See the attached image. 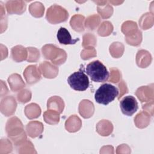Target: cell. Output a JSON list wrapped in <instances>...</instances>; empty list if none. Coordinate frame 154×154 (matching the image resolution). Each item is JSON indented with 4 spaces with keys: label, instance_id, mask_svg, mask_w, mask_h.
Here are the masks:
<instances>
[{
    "label": "cell",
    "instance_id": "cell-5",
    "mask_svg": "<svg viewBox=\"0 0 154 154\" xmlns=\"http://www.w3.org/2000/svg\"><path fill=\"white\" fill-rule=\"evenodd\" d=\"M67 82L76 91H85L89 86L88 78L81 69L70 75L67 78Z\"/></svg>",
    "mask_w": 154,
    "mask_h": 154
},
{
    "label": "cell",
    "instance_id": "cell-19",
    "mask_svg": "<svg viewBox=\"0 0 154 154\" xmlns=\"http://www.w3.org/2000/svg\"><path fill=\"white\" fill-rule=\"evenodd\" d=\"M105 129L111 134L112 131V125L111 122H109L108 120H103L102 121H100L97 126H96V129L97 132L103 136H107L109 135Z\"/></svg>",
    "mask_w": 154,
    "mask_h": 154
},
{
    "label": "cell",
    "instance_id": "cell-17",
    "mask_svg": "<svg viewBox=\"0 0 154 154\" xmlns=\"http://www.w3.org/2000/svg\"><path fill=\"white\" fill-rule=\"evenodd\" d=\"M8 82L10 85L11 90L13 91H17L25 86V83L21 76L16 73L13 74L9 76Z\"/></svg>",
    "mask_w": 154,
    "mask_h": 154
},
{
    "label": "cell",
    "instance_id": "cell-3",
    "mask_svg": "<svg viewBox=\"0 0 154 154\" xmlns=\"http://www.w3.org/2000/svg\"><path fill=\"white\" fill-rule=\"evenodd\" d=\"M118 95V88L110 84L106 83L100 86L96 91L94 99L97 103L106 105L113 101Z\"/></svg>",
    "mask_w": 154,
    "mask_h": 154
},
{
    "label": "cell",
    "instance_id": "cell-29",
    "mask_svg": "<svg viewBox=\"0 0 154 154\" xmlns=\"http://www.w3.org/2000/svg\"><path fill=\"white\" fill-rule=\"evenodd\" d=\"M111 26H112L111 23L109 22H104L102 23L100 26L98 30V34L99 35L106 36L110 34V33L112 31L113 28H108Z\"/></svg>",
    "mask_w": 154,
    "mask_h": 154
},
{
    "label": "cell",
    "instance_id": "cell-6",
    "mask_svg": "<svg viewBox=\"0 0 154 154\" xmlns=\"http://www.w3.org/2000/svg\"><path fill=\"white\" fill-rule=\"evenodd\" d=\"M68 16L67 11L61 6L57 5H54L49 8L46 13L47 20L53 24L66 21Z\"/></svg>",
    "mask_w": 154,
    "mask_h": 154
},
{
    "label": "cell",
    "instance_id": "cell-31",
    "mask_svg": "<svg viewBox=\"0 0 154 154\" xmlns=\"http://www.w3.org/2000/svg\"><path fill=\"white\" fill-rule=\"evenodd\" d=\"M82 52L87 53V54H82L81 53V56L82 58L84 60H87V59L90 58V57L96 56V52L95 49L91 47H87L84 50H83Z\"/></svg>",
    "mask_w": 154,
    "mask_h": 154
},
{
    "label": "cell",
    "instance_id": "cell-27",
    "mask_svg": "<svg viewBox=\"0 0 154 154\" xmlns=\"http://www.w3.org/2000/svg\"><path fill=\"white\" fill-rule=\"evenodd\" d=\"M102 5L103 7V8H100L97 7L98 13L100 14L102 18H108L112 15L113 11L112 7L110 6L109 4H107V2L106 4H102Z\"/></svg>",
    "mask_w": 154,
    "mask_h": 154
},
{
    "label": "cell",
    "instance_id": "cell-23",
    "mask_svg": "<svg viewBox=\"0 0 154 154\" xmlns=\"http://www.w3.org/2000/svg\"><path fill=\"white\" fill-rule=\"evenodd\" d=\"M40 70L45 77H46L48 71H50L55 77L57 76L58 72V69L57 67L51 64L47 61H44L40 64Z\"/></svg>",
    "mask_w": 154,
    "mask_h": 154
},
{
    "label": "cell",
    "instance_id": "cell-7",
    "mask_svg": "<svg viewBox=\"0 0 154 154\" xmlns=\"http://www.w3.org/2000/svg\"><path fill=\"white\" fill-rule=\"evenodd\" d=\"M121 110L126 116H132L138 109V102L135 98L132 96H127L124 97L120 102Z\"/></svg>",
    "mask_w": 154,
    "mask_h": 154
},
{
    "label": "cell",
    "instance_id": "cell-21",
    "mask_svg": "<svg viewBox=\"0 0 154 154\" xmlns=\"http://www.w3.org/2000/svg\"><path fill=\"white\" fill-rule=\"evenodd\" d=\"M122 31L124 34L126 35V37L132 35L138 31L137 23L132 21L126 22L122 25Z\"/></svg>",
    "mask_w": 154,
    "mask_h": 154
},
{
    "label": "cell",
    "instance_id": "cell-1",
    "mask_svg": "<svg viewBox=\"0 0 154 154\" xmlns=\"http://www.w3.org/2000/svg\"><path fill=\"white\" fill-rule=\"evenodd\" d=\"M6 131L8 136L16 146L22 144L26 138L25 133L23 131L22 124L17 117H13L8 120Z\"/></svg>",
    "mask_w": 154,
    "mask_h": 154
},
{
    "label": "cell",
    "instance_id": "cell-10",
    "mask_svg": "<svg viewBox=\"0 0 154 154\" xmlns=\"http://www.w3.org/2000/svg\"><path fill=\"white\" fill-rule=\"evenodd\" d=\"M7 11L9 14H22L25 11L26 5L23 1H8L6 3Z\"/></svg>",
    "mask_w": 154,
    "mask_h": 154
},
{
    "label": "cell",
    "instance_id": "cell-12",
    "mask_svg": "<svg viewBox=\"0 0 154 154\" xmlns=\"http://www.w3.org/2000/svg\"><path fill=\"white\" fill-rule=\"evenodd\" d=\"M149 87V86H143L139 88L135 94L137 96L138 98L143 102L144 97V102H147L151 100H153V87Z\"/></svg>",
    "mask_w": 154,
    "mask_h": 154
},
{
    "label": "cell",
    "instance_id": "cell-18",
    "mask_svg": "<svg viewBox=\"0 0 154 154\" xmlns=\"http://www.w3.org/2000/svg\"><path fill=\"white\" fill-rule=\"evenodd\" d=\"M13 59L17 61H22L26 58V51L22 46H16L11 49Z\"/></svg>",
    "mask_w": 154,
    "mask_h": 154
},
{
    "label": "cell",
    "instance_id": "cell-9",
    "mask_svg": "<svg viewBox=\"0 0 154 154\" xmlns=\"http://www.w3.org/2000/svg\"><path fill=\"white\" fill-rule=\"evenodd\" d=\"M57 37L60 43L63 45H74L79 40L78 38L72 39L69 31L63 27H61L58 31Z\"/></svg>",
    "mask_w": 154,
    "mask_h": 154
},
{
    "label": "cell",
    "instance_id": "cell-16",
    "mask_svg": "<svg viewBox=\"0 0 154 154\" xmlns=\"http://www.w3.org/2000/svg\"><path fill=\"white\" fill-rule=\"evenodd\" d=\"M81 126V121L80 119L75 115L71 116L66 122L65 127L67 131L70 132L78 131Z\"/></svg>",
    "mask_w": 154,
    "mask_h": 154
},
{
    "label": "cell",
    "instance_id": "cell-22",
    "mask_svg": "<svg viewBox=\"0 0 154 154\" xmlns=\"http://www.w3.org/2000/svg\"><path fill=\"white\" fill-rule=\"evenodd\" d=\"M43 117L45 122L51 125L57 124L59 122L60 120L59 112L53 110H49L45 112Z\"/></svg>",
    "mask_w": 154,
    "mask_h": 154
},
{
    "label": "cell",
    "instance_id": "cell-4",
    "mask_svg": "<svg viewBox=\"0 0 154 154\" xmlns=\"http://www.w3.org/2000/svg\"><path fill=\"white\" fill-rule=\"evenodd\" d=\"M43 55L46 59L50 60L54 64L60 65L66 61V52L54 45H46L42 48Z\"/></svg>",
    "mask_w": 154,
    "mask_h": 154
},
{
    "label": "cell",
    "instance_id": "cell-13",
    "mask_svg": "<svg viewBox=\"0 0 154 154\" xmlns=\"http://www.w3.org/2000/svg\"><path fill=\"white\" fill-rule=\"evenodd\" d=\"M64 104L63 99L58 96L51 97L47 103V108L49 110L55 111L59 113H61L63 111Z\"/></svg>",
    "mask_w": 154,
    "mask_h": 154
},
{
    "label": "cell",
    "instance_id": "cell-26",
    "mask_svg": "<svg viewBox=\"0 0 154 154\" xmlns=\"http://www.w3.org/2000/svg\"><path fill=\"white\" fill-rule=\"evenodd\" d=\"M84 20V17L83 16L79 15V14L75 15L72 17L70 20V25L73 28V29H75L77 25V23H78L79 32L83 31L84 30V26H83Z\"/></svg>",
    "mask_w": 154,
    "mask_h": 154
},
{
    "label": "cell",
    "instance_id": "cell-34",
    "mask_svg": "<svg viewBox=\"0 0 154 154\" xmlns=\"http://www.w3.org/2000/svg\"><path fill=\"white\" fill-rule=\"evenodd\" d=\"M83 38H84V42H83V44L87 43L88 41L89 42H88V46H90V45H93V46H95V45H96V37H95V36H94V35L92 36V37H91V39H90V40H88V37H87V36L86 34H85V35H84V37H83Z\"/></svg>",
    "mask_w": 154,
    "mask_h": 154
},
{
    "label": "cell",
    "instance_id": "cell-24",
    "mask_svg": "<svg viewBox=\"0 0 154 154\" xmlns=\"http://www.w3.org/2000/svg\"><path fill=\"white\" fill-rule=\"evenodd\" d=\"M44 9L43 4L38 2H34L29 6V11L35 17H42L44 13Z\"/></svg>",
    "mask_w": 154,
    "mask_h": 154
},
{
    "label": "cell",
    "instance_id": "cell-2",
    "mask_svg": "<svg viewBox=\"0 0 154 154\" xmlns=\"http://www.w3.org/2000/svg\"><path fill=\"white\" fill-rule=\"evenodd\" d=\"M86 73L91 81L96 82H103L109 78V72L106 67L99 60L93 61L87 65Z\"/></svg>",
    "mask_w": 154,
    "mask_h": 154
},
{
    "label": "cell",
    "instance_id": "cell-30",
    "mask_svg": "<svg viewBox=\"0 0 154 154\" xmlns=\"http://www.w3.org/2000/svg\"><path fill=\"white\" fill-rule=\"evenodd\" d=\"M134 34L131 36H128L126 38V42L129 45H134V46H137L140 45V43L141 42V38H142V35H141V32L140 31H138L136 33L135 37L137 38L135 39Z\"/></svg>",
    "mask_w": 154,
    "mask_h": 154
},
{
    "label": "cell",
    "instance_id": "cell-25",
    "mask_svg": "<svg viewBox=\"0 0 154 154\" xmlns=\"http://www.w3.org/2000/svg\"><path fill=\"white\" fill-rule=\"evenodd\" d=\"M135 118L141 120V121L135 122L136 124V126L138 128H145L150 123V117L149 116V114H147L146 112H141L140 113L137 115V117Z\"/></svg>",
    "mask_w": 154,
    "mask_h": 154
},
{
    "label": "cell",
    "instance_id": "cell-32",
    "mask_svg": "<svg viewBox=\"0 0 154 154\" xmlns=\"http://www.w3.org/2000/svg\"><path fill=\"white\" fill-rule=\"evenodd\" d=\"M29 94H31L29 91H28V90H23L17 94V99L19 101L22 103L27 102L28 100L31 99V97H26L25 96L29 95Z\"/></svg>",
    "mask_w": 154,
    "mask_h": 154
},
{
    "label": "cell",
    "instance_id": "cell-15",
    "mask_svg": "<svg viewBox=\"0 0 154 154\" xmlns=\"http://www.w3.org/2000/svg\"><path fill=\"white\" fill-rule=\"evenodd\" d=\"M43 127L42 123L38 122H31L26 125V131L28 135L34 138L39 135L43 131Z\"/></svg>",
    "mask_w": 154,
    "mask_h": 154
},
{
    "label": "cell",
    "instance_id": "cell-14",
    "mask_svg": "<svg viewBox=\"0 0 154 154\" xmlns=\"http://www.w3.org/2000/svg\"><path fill=\"white\" fill-rule=\"evenodd\" d=\"M151 61L152 57L147 51L141 50L137 52V63L139 67L144 68L150 64Z\"/></svg>",
    "mask_w": 154,
    "mask_h": 154
},
{
    "label": "cell",
    "instance_id": "cell-20",
    "mask_svg": "<svg viewBox=\"0 0 154 154\" xmlns=\"http://www.w3.org/2000/svg\"><path fill=\"white\" fill-rule=\"evenodd\" d=\"M25 114L30 119L39 117L41 109L38 105L35 103H31L25 107Z\"/></svg>",
    "mask_w": 154,
    "mask_h": 154
},
{
    "label": "cell",
    "instance_id": "cell-28",
    "mask_svg": "<svg viewBox=\"0 0 154 154\" xmlns=\"http://www.w3.org/2000/svg\"><path fill=\"white\" fill-rule=\"evenodd\" d=\"M100 22V18L97 15H93L88 17L85 21V26L90 29H94Z\"/></svg>",
    "mask_w": 154,
    "mask_h": 154
},
{
    "label": "cell",
    "instance_id": "cell-33",
    "mask_svg": "<svg viewBox=\"0 0 154 154\" xmlns=\"http://www.w3.org/2000/svg\"><path fill=\"white\" fill-rule=\"evenodd\" d=\"M111 71V77L109 81L113 82V83H117L121 75L120 74V72L118 69L115 68H111L110 69Z\"/></svg>",
    "mask_w": 154,
    "mask_h": 154
},
{
    "label": "cell",
    "instance_id": "cell-11",
    "mask_svg": "<svg viewBox=\"0 0 154 154\" xmlns=\"http://www.w3.org/2000/svg\"><path fill=\"white\" fill-rule=\"evenodd\" d=\"M94 110V105L92 102L88 100H82L79 106V114L84 118H89L93 114Z\"/></svg>",
    "mask_w": 154,
    "mask_h": 154
},
{
    "label": "cell",
    "instance_id": "cell-8",
    "mask_svg": "<svg viewBox=\"0 0 154 154\" xmlns=\"http://www.w3.org/2000/svg\"><path fill=\"white\" fill-rule=\"evenodd\" d=\"M23 75L27 83L29 84L37 82L41 78L40 70L35 65L28 66L24 71Z\"/></svg>",
    "mask_w": 154,
    "mask_h": 154
}]
</instances>
